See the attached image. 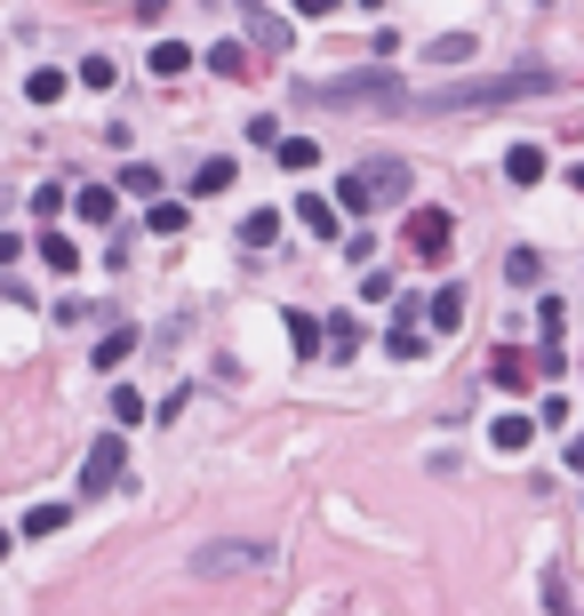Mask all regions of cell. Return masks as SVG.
I'll list each match as a JSON object with an SVG mask.
<instances>
[{
	"mask_svg": "<svg viewBox=\"0 0 584 616\" xmlns=\"http://www.w3.org/2000/svg\"><path fill=\"white\" fill-rule=\"evenodd\" d=\"M561 81L544 64H521V73H480V81H449L408 96V113H497V105H529V96H553Z\"/></svg>",
	"mask_w": 584,
	"mask_h": 616,
	"instance_id": "cell-1",
	"label": "cell"
},
{
	"mask_svg": "<svg viewBox=\"0 0 584 616\" xmlns=\"http://www.w3.org/2000/svg\"><path fill=\"white\" fill-rule=\"evenodd\" d=\"M296 105L313 113H408V81L400 73H345V81H296Z\"/></svg>",
	"mask_w": 584,
	"mask_h": 616,
	"instance_id": "cell-2",
	"label": "cell"
},
{
	"mask_svg": "<svg viewBox=\"0 0 584 616\" xmlns=\"http://www.w3.org/2000/svg\"><path fill=\"white\" fill-rule=\"evenodd\" d=\"M417 192V177H408V160L400 153H368L345 168V185H336V200H345V217H376V209H393V200Z\"/></svg>",
	"mask_w": 584,
	"mask_h": 616,
	"instance_id": "cell-3",
	"label": "cell"
},
{
	"mask_svg": "<svg viewBox=\"0 0 584 616\" xmlns=\"http://www.w3.org/2000/svg\"><path fill=\"white\" fill-rule=\"evenodd\" d=\"M240 568H272V544L264 536H225V544H200L192 576H240Z\"/></svg>",
	"mask_w": 584,
	"mask_h": 616,
	"instance_id": "cell-4",
	"label": "cell"
},
{
	"mask_svg": "<svg viewBox=\"0 0 584 616\" xmlns=\"http://www.w3.org/2000/svg\"><path fill=\"white\" fill-rule=\"evenodd\" d=\"M408 257L417 264H449V249H457V217L449 209H408Z\"/></svg>",
	"mask_w": 584,
	"mask_h": 616,
	"instance_id": "cell-5",
	"label": "cell"
},
{
	"mask_svg": "<svg viewBox=\"0 0 584 616\" xmlns=\"http://www.w3.org/2000/svg\"><path fill=\"white\" fill-rule=\"evenodd\" d=\"M121 464H128L121 432H105V440H96V449L81 457V497H105V489H121Z\"/></svg>",
	"mask_w": 584,
	"mask_h": 616,
	"instance_id": "cell-6",
	"label": "cell"
},
{
	"mask_svg": "<svg viewBox=\"0 0 584 616\" xmlns=\"http://www.w3.org/2000/svg\"><path fill=\"white\" fill-rule=\"evenodd\" d=\"M240 17H249V41H257V64H281L289 56V24L264 9V0H240Z\"/></svg>",
	"mask_w": 584,
	"mask_h": 616,
	"instance_id": "cell-7",
	"label": "cell"
},
{
	"mask_svg": "<svg viewBox=\"0 0 584 616\" xmlns=\"http://www.w3.org/2000/svg\"><path fill=\"white\" fill-rule=\"evenodd\" d=\"M536 376H544V368H536L521 345H497V361H489V385H497V393H536Z\"/></svg>",
	"mask_w": 584,
	"mask_h": 616,
	"instance_id": "cell-8",
	"label": "cell"
},
{
	"mask_svg": "<svg viewBox=\"0 0 584 616\" xmlns=\"http://www.w3.org/2000/svg\"><path fill=\"white\" fill-rule=\"evenodd\" d=\"M296 225L313 232V241H336V232H345V209H336L328 192H296Z\"/></svg>",
	"mask_w": 584,
	"mask_h": 616,
	"instance_id": "cell-9",
	"label": "cell"
},
{
	"mask_svg": "<svg viewBox=\"0 0 584 616\" xmlns=\"http://www.w3.org/2000/svg\"><path fill=\"white\" fill-rule=\"evenodd\" d=\"M408 321H425V304H400V321L385 328V353H393V361H425V353H432V336H425V328H408Z\"/></svg>",
	"mask_w": 584,
	"mask_h": 616,
	"instance_id": "cell-10",
	"label": "cell"
},
{
	"mask_svg": "<svg viewBox=\"0 0 584 616\" xmlns=\"http://www.w3.org/2000/svg\"><path fill=\"white\" fill-rule=\"evenodd\" d=\"M209 73H217V81H257L264 64H257L249 41H217V49H209Z\"/></svg>",
	"mask_w": 584,
	"mask_h": 616,
	"instance_id": "cell-11",
	"label": "cell"
},
{
	"mask_svg": "<svg viewBox=\"0 0 584 616\" xmlns=\"http://www.w3.org/2000/svg\"><path fill=\"white\" fill-rule=\"evenodd\" d=\"M425 321H432L440 336L465 328V281H440V289H432V304H425Z\"/></svg>",
	"mask_w": 584,
	"mask_h": 616,
	"instance_id": "cell-12",
	"label": "cell"
},
{
	"mask_svg": "<svg viewBox=\"0 0 584 616\" xmlns=\"http://www.w3.org/2000/svg\"><path fill=\"white\" fill-rule=\"evenodd\" d=\"M361 345H368V336H361V321H345V313H336V321L321 328V353H328V361H353Z\"/></svg>",
	"mask_w": 584,
	"mask_h": 616,
	"instance_id": "cell-13",
	"label": "cell"
},
{
	"mask_svg": "<svg viewBox=\"0 0 584 616\" xmlns=\"http://www.w3.org/2000/svg\"><path fill=\"white\" fill-rule=\"evenodd\" d=\"M544 168H553V160H544V145H512V153H504V177H512V185H544Z\"/></svg>",
	"mask_w": 584,
	"mask_h": 616,
	"instance_id": "cell-14",
	"label": "cell"
},
{
	"mask_svg": "<svg viewBox=\"0 0 584 616\" xmlns=\"http://www.w3.org/2000/svg\"><path fill=\"white\" fill-rule=\"evenodd\" d=\"M281 241V209H249L240 217V249H272Z\"/></svg>",
	"mask_w": 584,
	"mask_h": 616,
	"instance_id": "cell-15",
	"label": "cell"
},
{
	"mask_svg": "<svg viewBox=\"0 0 584 616\" xmlns=\"http://www.w3.org/2000/svg\"><path fill=\"white\" fill-rule=\"evenodd\" d=\"M272 160H281L289 177H304V168H321V145H313V136H281V145H272Z\"/></svg>",
	"mask_w": 584,
	"mask_h": 616,
	"instance_id": "cell-16",
	"label": "cell"
},
{
	"mask_svg": "<svg viewBox=\"0 0 584 616\" xmlns=\"http://www.w3.org/2000/svg\"><path fill=\"white\" fill-rule=\"evenodd\" d=\"M529 440H536V425H529V417H497V425H489V449H504V457H521Z\"/></svg>",
	"mask_w": 584,
	"mask_h": 616,
	"instance_id": "cell-17",
	"label": "cell"
},
{
	"mask_svg": "<svg viewBox=\"0 0 584 616\" xmlns=\"http://www.w3.org/2000/svg\"><path fill=\"white\" fill-rule=\"evenodd\" d=\"M536 585H544V608H553V616H584V601H576V585H569L561 568H544Z\"/></svg>",
	"mask_w": 584,
	"mask_h": 616,
	"instance_id": "cell-18",
	"label": "cell"
},
{
	"mask_svg": "<svg viewBox=\"0 0 584 616\" xmlns=\"http://www.w3.org/2000/svg\"><path fill=\"white\" fill-rule=\"evenodd\" d=\"M41 264L56 272V281H64V272H81V249H73V241H64V232H56V225H49V232H41Z\"/></svg>",
	"mask_w": 584,
	"mask_h": 616,
	"instance_id": "cell-19",
	"label": "cell"
},
{
	"mask_svg": "<svg viewBox=\"0 0 584 616\" xmlns=\"http://www.w3.org/2000/svg\"><path fill=\"white\" fill-rule=\"evenodd\" d=\"M64 88H73V73H56V64H41V73H24V96H32V105H56Z\"/></svg>",
	"mask_w": 584,
	"mask_h": 616,
	"instance_id": "cell-20",
	"label": "cell"
},
{
	"mask_svg": "<svg viewBox=\"0 0 584 616\" xmlns=\"http://www.w3.org/2000/svg\"><path fill=\"white\" fill-rule=\"evenodd\" d=\"M64 521H73V504H32V512H24L17 529H24V536H56Z\"/></svg>",
	"mask_w": 584,
	"mask_h": 616,
	"instance_id": "cell-21",
	"label": "cell"
},
{
	"mask_svg": "<svg viewBox=\"0 0 584 616\" xmlns=\"http://www.w3.org/2000/svg\"><path fill=\"white\" fill-rule=\"evenodd\" d=\"M232 177H240V168L217 153V160H200V168H192V192H232Z\"/></svg>",
	"mask_w": 584,
	"mask_h": 616,
	"instance_id": "cell-22",
	"label": "cell"
},
{
	"mask_svg": "<svg viewBox=\"0 0 584 616\" xmlns=\"http://www.w3.org/2000/svg\"><path fill=\"white\" fill-rule=\"evenodd\" d=\"M73 209H81V225H113V192H105V185H81Z\"/></svg>",
	"mask_w": 584,
	"mask_h": 616,
	"instance_id": "cell-23",
	"label": "cell"
},
{
	"mask_svg": "<svg viewBox=\"0 0 584 616\" xmlns=\"http://www.w3.org/2000/svg\"><path fill=\"white\" fill-rule=\"evenodd\" d=\"M504 281H512V289H536V281H544V257H536V249H512V257H504Z\"/></svg>",
	"mask_w": 584,
	"mask_h": 616,
	"instance_id": "cell-24",
	"label": "cell"
},
{
	"mask_svg": "<svg viewBox=\"0 0 584 616\" xmlns=\"http://www.w3.org/2000/svg\"><path fill=\"white\" fill-rule=\"evenodd\" d=\"M185 64H192V49H185V41H153V73H160V81H177Z\"/></svg>",
	"mask_w": 584,
	"mask_h": 616,
	"instance_id": "cell-25",
	"label": "cell"
},
{
	"mask_svg": "<svg viewBox=\"0 0 584 616\" xmlns=\"http://www.w3.org/2000/svg\"><path fill=\"white\" fill-rule=\"evenodd\" d=\"M136 353V328H113V336H96V368H121Z\"/></svg>",
	"mask_w": 584,
	"mask_h": 616,
	"instance_id": "cell-26",
	"label": "cell"
},
{
	"mask_svg": "<svg viewBox=\"0 0 584 616\" xmlns=\"http://www.w3.org/2000/svg\"><path fill=\"white\" fill-rule=\"evenodd\" d=\"M145 417H153L145 393H136V385H113V425H145Z\"/></svg>",
	"mask_w": 584,
	"mask_h": 616,
	"instance_id": "cell-27",
	"label": "cell"
},
{
	"mask_svg": "<svg viewBox=\"0 0 584 616\" xmlns=\"http://www.w3.org/2000/svg\"><path fill=\"white\" fill-rule=\"evenodd\" d=\"M472 56V32H440V41L425 49V64H465Z\"/></svg>",
	"mask_w": 584,
	"mask_h": 616,
	"instance_id": "cell-28",
	"label": "cell"
},
{
	"mask_svg": "<svg viewBox=\"0 0 584 616\" xmlns=\"http://www.w3.org/2000/svg\"><path fill=\"white\" fill-rule=\"evenodd\" d=\"M145 225L160 232V241H177V232H185V209H177V200H153V209H145Z\"/></svg>",
	"mask_w": 584,
	"mask_h": 616,
	"instance_id": "cell-29",
	"label": "cell"
},
{
	"mask_svg": "<svg viewBox=\"0 0 584 616\" xmlns=\"http://www.w3.org/2000/svg\"><path fill=\"white\" fill-rule=\"evenodd\" d=\"M121 192H145V200H153V192H160V168H153V160H128V168H121Z\"/></svg>",
	"mask_w": 584,
	"mask_h": 616,
	"instance_id": "cell-30",
	"label": "cell"
},
{
	"mask_svg": "<svg viewBox=\"0 0 584 616\" xmlns=\"http://www.w3.org/2000/svg\"><path fill=\"white\" fill-rule=\"evenodd\" d=\"M281 321H289V345L296 353H321V321L313 313H281Z\"/></svg>",
	"mask_w": 584,
	"mask_h": 616,
	"instance_id": "cell-31",
	"label": "cell"
},
{
	"mask_svg": "<svg viewBox=\"0 0 584 616\" xmlns=\"http://www.w3.org/2000/svg\"><path fill=\"white\" fill-rule=\"evenodd\" d=\"M113 81H121L113 56H81V88H113Z\"/></svg>",
	"mask_w": 584,
	"mask_h": 616,
	"instance_id": "cell-32",
	"label": "cell"
},
{
	"mask_svg": "<svg viewBox=\"0 0 584 616\" xmlns=\"http://www.w3.org/2000/svg\"><path fill=\"white\" fill-rule=\"evenodd\" d=\"M345 0H296V17H336Z\"/></svg>",
	"mask_w": 584,
	"mask_h": 616,
	"instance_id": "cell-33",
	"label": "cell"
},
{
	"mask_svg": "<svg viewBox=\"0 0 584 616\" xmlns=\"http://www.w3.org/2000/svg\"><path fill=\"white\" fill-rule=\"evenodd\" d=\"M168 17V0H136V24H160Z\"/></svg>",
	"mask_w": 584,
	"mask_h": 616,
	"instance_id": "cell-34",
	"label": "cell"
},
{
	"mask_svg": "<svg viewBox=\"0 0 584 616\" xmlns=\"http://www.w3.org/2000/svg\"><path fill=\"white\" fill-rule=\"evenodd\" d=\"M569 472H584V440H569Z\"/></svg>",
	"mask_w": 584,
	"mask_h": 616,
	"instance_id": "cell-35",
	"label": "cell"
},
{
	"mask_svg": "<svg viewBox=\"0 0 584 616\" xmlns=\"http://www.w3.org/2000/svg\"><path fill=\"white\" fill-rule=\"evenodd\" d=\"M569 185H576V192H584V160H576V168H569Z\"/></svg>",
	"mask_w": 584,
	"mask_h": 616,
	"instance_id": "cell-36",
	"label": "cell"
},
{
	"mask_svg": "<svg viewBox=\"0 0 584 616\" xmlns=\"http://www.w3.org/2000/svg\"><path fill=\"white\" fill-rule=\"evenodd\" d=\"M9 544H17V536H9V529H0V561H9Z\"/></svg>",
	"mask_w": 584,
	"mask_h": 616,
	"instance_id": "cell-37",
	"label": "cell"
},
{
	"mask_svg": "<svg viewBox=\"0 0 584 616\" xmlns=\"http://www.w3.org/2000/svg\"><path fill=\"white\" fill-rule=\"evenodd\" d=\"M353 9H385V0H353Z\"/></svg>",
	"mask_w": 584,
	"mask_h": 616,
	"instance_id": "cell-38",
	"label": "cell"
}]
</instances>
